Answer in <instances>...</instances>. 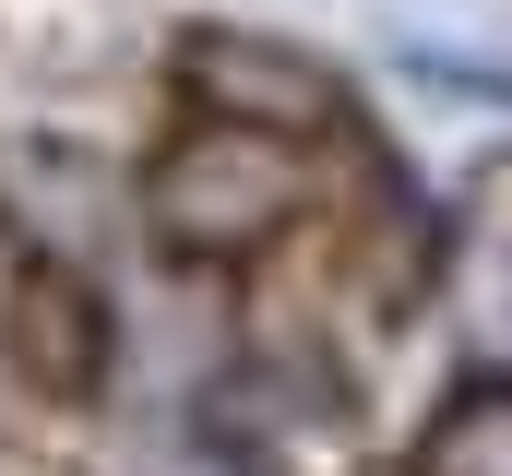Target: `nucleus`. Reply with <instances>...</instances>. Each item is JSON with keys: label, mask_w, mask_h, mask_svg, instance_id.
I'll return each mask as SVG.
<instances>
[{"label": "nucleus", "mask_w": 512, "mask_h": 476, "mask_svg": "<svg viewBox=\"0 0 512 476\" xmlns=\"http://www.w3.org/2000/svg\"><path fill=\"white\" fill-rule=\"evenodd\" d=\"M441 476H512V393L441 429Z\"/></svg>", "instance_id": "obj_1"}]
</instances>
